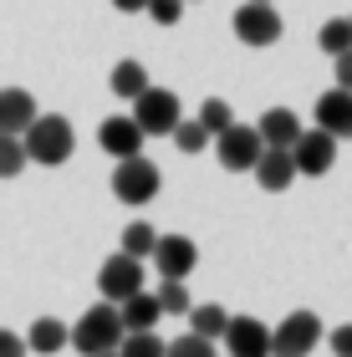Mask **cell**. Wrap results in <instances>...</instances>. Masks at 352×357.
Listing matches in <instances>:
<instances>
[{"label": "cell", "instance_id": "cell-29", "mask_svg": "<svg viewBox=\"0 0 352 357\" xmlns=\"http://www.w3.org/2000/svg\"><path fill=\"white\" fill-rule=\"evenodd\" d=\"M184 6H189V0H148V10H143V15H153V26H179Z\"/></svg>", "mask_w": 352, "mask_h": 357}, {"label": "cell", "instance_id": "cell-25", "mask_svg": "<svg viewBox=\"0 0 352 357\" xmlns=\"http://www.w3.org/2000/svg\"><path fill=\"white\" fill-rule=\"evenodd\" d=\"M26 164H31V158H26V143L10 138V133H0V178H15Z\"/></svg>", "mask_w": 352, "mask_h": 357}, {"label": "cell", "instance_id": "cell-10", "mask_svg": "<svg viewBox=\"0 0 352 357\" xmlns=\"http://www.w3.org/2000/svg\"><path fill=\"white\" fill-rule=\"evenodd\" d=\"M194 266H199V245L189 235H158L153 271L164 275V281H184V275H194Z\"/></svg>", "mask_w": 352, "mask_h": 357}, {"label": "cell", "instance_id": "cell-14", "mask_svg": "<svg viewBox=\"0 0 352 357\" xmlns=\"http://www.w3.org/2000/svg\"><path fill=\"white\" fill-rule=\"evenodd\" d=\"M36 112H41V107H36V97H31L26 87H0V133L21 138Z\"/></svg>", "mask_w": 352, "mask_h": 357}, {"label": "cell", "instance_id": "cell-30", "mask_svg": "<svg viewBox=\"0 0 352 357\" xmlns=\"http://www.w3.org/2000/svg\"><path fill=\"white\" fill-rule=\"evenodd\" d=\"M332 77H337V87H347V92H352V46L332 56Z\"/></svg>", "mask_w": 352, "mask_h": 357}, {"label": "cell", "instance_id": "cell-21", "mask_svg": "<svg viewBox=\"0 0 352 357\" xmlns=\"http://www.w3.org/2000/svg\"><path fill=\"white\" fill-rule=\"evenodd\" d=\"M153 245H158V230H153L148 220H133V225L123 230V255H133V261H148Z\"/></svg>", "mask_w": 352, "mask_h": 357}, {"label": "cell", "instance_id": "cell-5", "mask_svg": "<svg viewBox=\"0 0 352 357\" xmlns=\"http://www.w3.org/2000/svg\"><path fill=\"white\" fill-rule=\"evenodd\" d=\"M158 189H164V174H158L153 158H143V153L118 158V169H113V194H118L123 204H148V199H158Z\"/></svg>", "mask_w": 352, "mask_h": 357}, {"label": "cell", "instance_id": "cell-3", "mask_svg": "<svg viewBox=\"0 0 352 357\" xmlns=\"http://www.w3.org/2000/svg\"><path fill=\"white\" fill-rule=\"evenodd\" d=\"M230 31H235L245 46L261 52V46H276V41L286 36V21H281V10L270 6V0H245V6L230 15Z\"/></svg>", "mask_w": 352, "mask_h": 357}, {"label": "cell", "instance_id": "cell-28", "mask_svg": "<svg viewBox=\"0 0 352 357\" xmlns=\"http://www.w3.org/2000/svg\"><path fill=\"white\" fill-rule=\"evenodd\" d=\"M164 357H215V342H210V337H199V332H184V337H174V342H169Z\"/></svg>", "mask_w": 352, "mask_h": 357}, {"label": "cell", "instance_id": "cell-13", "mask_svg": "<svg viewBox=\"0 0 352 357\" xmlns=\"http://www.w3.org/2000/svg\"><path fill=\"white\" fill-rule=\"evenodd\" d=\"M316 128L332 138H352V92L347 87H332L316 97Z\"/></svg>", "mask_w": 352, "mask_h": 357}, {"label": "cell", "instance_id": "cell-4", "mask_svg": "<svg viewBox=\"0 0 352 357\" xmlns=\"http://www.w3.org/2000/svg\"><path fill=\"white\" fill-rule=\"evenodd\" d=\"M179 118H184V107H179V97H174L169 87H143L138 97H133V123L143 128V138H169L174 128H179Z\"/></svg>", "mask_w": 352, "mask_h": 357}, {"label": "cell", "instance_id": "cell-1", "mask_svg": "<svg viewBox=\"0 0 352 357\" xmlns=\"http://www.w3.org/2000/svg\"><path fill=\"white\" fill-rule=\"evenodd\" d=\"M21 143H26V158H31V164H46V169L67 164V158L77 153V133H72V123L61 118V112H36L31 128L21 133Z\"/></svg>", "mask_w": 352, "mask_h": 357}, {"label": "cell", "instance_id": "cell-34", "mask_svg": "<svg viewBox=\"0 0 352 357\" xmlns=\"http://www.w3.org/2000/svg\"><path fill=\"white\" fill-rule=\"evenodd\" d=\"M92 357H118V347H113V352H92Z\"/></svg>", "mask_w": 352, "mask_h": 357}, {"label": "cell", "instance_id": "cell-22", "mask_svg": "<svg viewBox=\"0 0 352 357\" xmlns=\"http://www.w3.org/2000/svg\"><path fill=\"white\" fill-rule=\"evenodd\" d=\"M169 342L158 332H123V342H118V357H164Z\"/></svg>", "mask_w": 352, "mask_h": 357}, {"label": "cell", "instance_id": "cell-15", "mask_svg": "<svg viewBox=\"0 0 352 357\" xmlns=\"http://www.w3.org/2000/svg\"><path fill=\"white\" fill-rule=\"evenodd\" d=\"M255 184L270 189V194H281V189H291V178H296V158L291 149H266L261 158H255Z\"/></svg>", "mask_w": 352, "mask_h": 357}, {"label": "cell", "instance_id": "cell-19", "mask_svg": "<svg viewBox=\"0 0 352 357\" xmlns=\"http://www.w3.org/2000/svg\"><path fill=\"white\" fill-rule=\"evenodd\" d=\"M107 87H113V97H123V102H133V97L148 87V72H143V61L133 56H123L113 72H107Z\"/></svg>", "mask_w": 352, "mask_h": 357}, {"label": "cell", "instance_id": "cell-9", "mask_svg": "<svg viewBox=\"0 0 352 357\" xmlns=\"http://www.w3.org/2000/svg\"><path fill=\"white\" fill-rule=\"evenodd\" d=\"M215 153H220V164H225L230 174H250V169H255V158L266 153V143H261V133H255V128L230 123L225 133L215 138Z\"/></svg>", "mask_w": 352, "mask_h": 357}, {"label": "cell", "instance_id": "cell-32", "mask_svg": "<svg viewBox=\"0 0 352 357\" xmlns=\"http://www.w3.org/2000/svg\"><path fill=\"white\" fill-rule=\"evenodd\" d=\"M327 342H332V357H352V327H337Z\"/></svg>", "mask_w": 352, "mask_h": 357}, {"label": "cell", "instance_id": "cell-18", "mask_svg": "<svg viewBox=\"0 0 352 357\" xmlns=\"http://www.w3.org/2000/svg\"><path fill=\"white\" fill-rule=\"evenodd\" d=\"M26 347L41 352V357H56L61 347H72V327H67V321H56V317H36V321H31V332H26Z\"/></svg>", "mask_w": 352, "mask_h": 357}, {"label": "cell", "instance_id": "cell-31", "mask_svg": "<svg viewBox=\"0 0 352 357\" xmlns=\"http://www.w3.org/2000/svg\"><path fill=\"white\" fill-rule=\"evenodd\" d=\"M0 357H31L26 337H15V332H0Z\"/></svg>", "mask_w": 352, "mask_h": 357}, {"label": "cell", "instance_id": "cell-20", "mask_svg": "<svg viewBox=\"0 0 352 357\" xmlns=\"http://www.w3.org/2000/svg\"><path fill=\"white\" fill-rule=\"evenodd\" d=\"M189 321H194V327L189 332H199V337H225V327H230V312L225 306H215V301H204V306H189Z\"/></svg>", "mask_w": 352, "mask_h": 357}, {"label": "cell", "instance_id": "cell-6", "mask_svg": "<svg viewBox=\"0 0 352 357\" xmlns=\"http://www.w3.org/2000/svg\"><path fill=\"white\" fill-rule=\"evenodd\" d=\"M322 342V317L316 312H291L270 332V357H312Z\"/></svg>", "mask_w": 352, "mask_h": 357}, {"label": "cell", "instance_id": "cell-26", "mask_svg": "<svg viewBox=\"0 0 352 357\" xmlns=\"http://www.w3.org/2000/svg\"><path fill=\"white\" fill-rule=\"evenodd\" d=\"M199 123L210 128V138H220V133L235 123V118H230V102H225V97H204V102H199Z\"/></svg>", "mask_w": 352, "mask_h": 357}, {"label": "cell", "instance_id": "cell-7", "mask_svg": "<svg viewBox=\"0 0 352 357\" xmlns=\"http://www.w3.org/2000/svg\"><path fill=\"white\" fill-rule=\"evenodd\" d=\"M291 158H296V174L322 178V174H332V164H337V138L322 133V128H301V138L291 143Z\"/></svg>", "mask_w": 352, "mask_h": 357}, {"label": "cell", "instance_id": "cell-17", "mask_svg": "<svg viewBox=\"0 0 352 357\" xmlns=\"http://www.w3.org/2000/svg\"><path fill=\"white\" fill-rule=\"evenodd\" d=\"M118 312H123V332H158V321H164V306L153 291H133L128 301H118Z\"/></svg>", "mask_w": 352, "mask_h": 357}, {"label": "cell", "instance_id": "cell-12", "mask_svg": "<svg viewBox=\"0 0 352 357\" xmlns=\"http://www.w3.org/2000/svg\"><path fill=\"white\" fill-rule=\"evenodd\" d=\"M98 143H102V153H113V158H133V153H143V128L133 123V112H123V118H102Z\"/></svg>", "mask_w": 352, "mask_h": 357}, {"label": "cell", "instance_id": "cell-33", "mask_svg": "<svg viewBox=\"0 0 352 357\" xmlns=\"http://www.w3.org/2000/svg\"><path fill=\"white\" fill-rule=\"evenodd\" d=\"M113 10H123V15H138V10H148V0H113Z\"/></svg>", "mask_w": 352, "mask_h": 357}, {"label": "cell", "instance_id": "cell-23", "mask_svg": "<svg viewBox=\"0 0 352 357\" xmlns=\"http://www.w3.org/2000/svg\"><path fill=\"white\" fill-rule=\"evenodd\" d=\"M316 46H322L327 56H337V52H347L352 46V15H332V21L316 31Z\"/></svg>", "mask_w": 352, "mask_h": 357}, {"label": "cell", "instance_id": "cell-2", "mask_svg": "<svg viewBox=\"0 0 352 357\" xmlns=\"http://www.w3.org/2000/svg\"><path fill=\"white\" fill-rule=\"evenodd\" d=\"M123 342V312L113 301H98V306H87L82 317L72 321V347L92 357V352H113Z\"/></svg>", "mask_w": 352, "mask_h": 357}, {"label": "cell", "instance_id": "cell-27", "mask_svg": "<svg viewBox=\"0 0 352 357\" xmlns=\"http://www.w3.org/2000/svg\"><path fill=\"white\" fill-rule=\"evenodd\" d=\"M153 296H158V306H164V317H189V291H184V281H164Z\"/></svg>", "mask_w": 352, "mask_h": 357}, {"label": "cell", "instance_id": "cell-8", "mask_svg": "<svg viewBox=\"0 0 352 357\" xmlns=\"http://www.w3.org/2000/svg\"><path fill=\"white\" fill-rule=\"evenodd\" d=\"M98 291H102V301H128L133 291H143V261H133V255H107V261L98 266Z\"/></svg>", "mask_w": 352, "mask_h": 357}, {"label": "cell", "instance_id": "cell-11", "mask_svg": "<svg viewBox=\"0 0 352 357\" xmlns=\"http://www.w3.org/2000/svg\"><path fill=\"white\" fill-rule=\"evenodd\" d=\"M225 347H230V357H270V327L261 317H230Z\"/></svg>", "mask_w": 352, "mask_h": 357}, {"label": "cell", "instance_id": "cell-35", "mask_svg": "<svg viewBox=\"0 0 352 357\" xmlns=\"http://www.w3.org/2000/svg\"><path fill=\"white\" fill-rule=\"evenodd\" d=\"M270 6H276V0H270Z\"/></svg>", "mask_w": 352, "mask_h": 357}, {"label": "cell", "instance_id": "cell-16", "mask_svg": "<svg viewBox=\"0 0 352 357\" xmlns=\"http://www.w3.org/2000/svg\"><path fill=\"white\" fill-rule=\"evenodd\" d=\"M255 133H261L266 149H291V143L301 138V118L291 107H266L261 123H255Z\"/></svg>", "mask_w": 352, "mask_h": 357}, {"label": "cell", "instance_id": "cell-24", "mask_svg": "<svg viewBox=\"0 0 352 357\" xmlns=\"http://www.w3.org/2000/svg\"><path fill=\"white\" fill-rule=\"evenodd\" d=\"M169 138L179 143L184 153H199V149H210V128H204L199 118H179V128H174Z\"/></svg>", "mask_w": 352, "mask_h": 357}]
</instances>
